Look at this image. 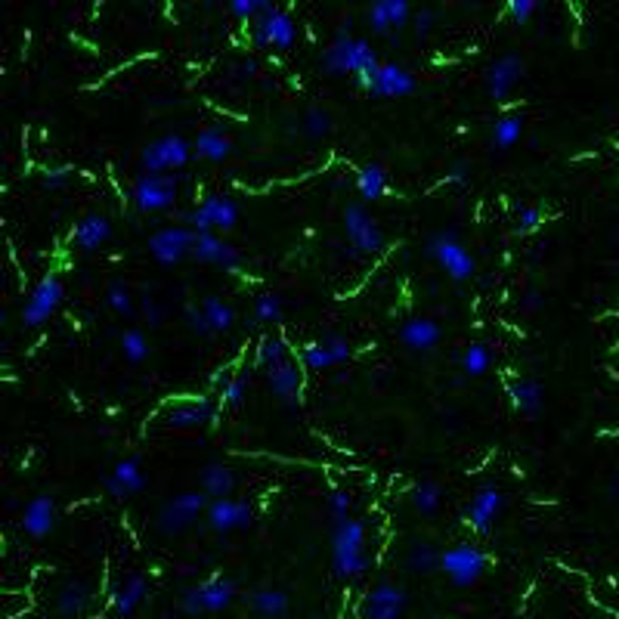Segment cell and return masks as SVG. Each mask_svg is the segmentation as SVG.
<instances>
[{"label":"cell","mask_w":619,"mask_h":619,"mask_svg":"<svg viewBox=\"0 0 619 619\" xmlns=\"http://www.w3.org/2000/svg\"><path fill=\"white\" fill-rule=\"evenodd\" d=\"M378 69H381V60L371 50V44L350 35V19H344L335 41L322 53V71H329V75H354L356 87H362L369 94Z\"/></svg>","instance_id":"1"},{"label":"cell","mask_w":619,"mask_h":619,"mask_svg":"<svg viewBox=\"0 0 619 619\" xmlns=\"http://www.w3.org/2000/svg\"><path fill=\"white\" fill-rule=\"evenodd\" d=\"M366 526L362 520H338L331 524V573L338 579H360L369 570V558L362 551Z\"/></svg>","instance_id":"2"},{"label":"cell","mask_w":619,"mask_h":619,"mask_svg":"<svg viewBox=\"0 0 619 619\" xmlns=\"http://www.w3.org/2000/svg\"><path fill=\"white\" fill-rule=\"evenodd\" d=\"M425 251L431 254L436 264L446 270V276L455 279V282H465V279H471L474 273H477V260H474V254L461 245V239H459V232H455V230L431 232V236H428Z\"/></svg>","instance_id":"3"},{"label":"cell","mask_w":619,"mask_h":619,"mask_svg":"<svg viewBox=\"0 0 619 619\" xmlns=\"http://www.w3.org/2000/svg\"><path fill=\"white\" fill-rule=\"evenodd\" d=\"M180 180L177 174H149L140 171L130 183V195H134V205L140 208L143 214H155V211H167L174 208L180 192Z\"/></svg>","instance_id":"4"},{"label":"cell","mask_w":619,"mask_h":619,"mask_svg":"<svg viewBox=\"0 0 619 619\" xmlns=\"http://www.w3.org/2000/svg\"><path fill=\"white\" fill-rule=\"evenodd\" d=\"M180 220L189 226L192 232H214V230H232L239 220V205L224 192H211L205 195L201 205H195L192 211H183Z\"/></svg>","instance_id":"5"},{"label":"cell","mask_w":619,"mask_h":619,"mask_svg":"<svg viewBox=\"0 0 619 619\" xmlns=\"http://www.w3.org/2000/svg\"><path fill=\"white\" fill-rule=\"evenodd\" d=\"M344 232H347V245L354 257H371V254H378L384 248L381 226L360 201L344 208Z\"/></svg>","instance_id":"6"},{"label":"cell","mask_w":619,"mask_h":619,"mask_svg":"<svg viewBox=\"0 0 619 619\" xmlns=\"http://www.w3.org/2000/svg\"><path fill=\"white\" fill-rule=\"evenodd\" d=\"M251 44L254 47H276V50H289L295 44L297 25L291 19V12L279 10L273 4H264V10L257 12L251 25Z\"/></svg>","instance_id":"7"},{"label":"cell","mask_w":619,"mask_h":619,"mask_svg":"<svg viewBox=\"0 0 619 619\" xmlns=\"http://www.w3.org/2000/svg\"><path fill=\"white\" fill-rule=\"evenodd\" d=\"M208 505H211V499H208L201 490L180 493V495L167 499L165 505L159 508V517H155V524H159V530L165 533V536H177V533L189 530V526L199 520L201 511H208Z\"/></svg>","instance_id":"8"},{"label":"cell","mask_w":619,"mask_h":619,"mask_svg":"<svg viewBox=\"0 0 619 619\" xmlns=\"http://www.w3.org/2000/svg\"><path fill=\"white\" fill-rule=\"evenodd\" d=\"M232 598H236V582L226 576H214L208 582H199L192 589L183 591L180 598V607L183 614L189 616H199V614H217V610L230 607Z\"/></svg>","instance_id":"9"},{"label":"cell","mask_w":619,"mask_h":619,"mask_svg":"<svg viewBox=\"0 0 619 619\" xmlns=\"http://www.w3.org/2000/svg\"><path fill=\"white\" fill-rule=\"evenodd\" d=\"M486 564H490V558H486V551H480L477 545L455 542L452 549L443 551L440 570L446 573L459 589H468V585H474L480 576H484Z\"/></svg>","instance_id":"10"},{"label":"cell","mask_w":619,"mask_h":619,"mask_svg":"<svg viewBox=\"0 0 619 619\" xmlns=\"http://www.w3.org/2000/svg\"><path fill=\"white\" fill-rule=\"evenodd\" d=\"M192 152H195V149L189 146L183 136L167 134V136L152 140L146 149H143L140 165H143V171H149V174H167V171H177V167H183L186 161L192 159Z\"/></svg>","instance_id":"11"},{"label":"cell","mask_w":619,"mask_h":619,"mask_svg":"<svg viewBox=\"0 0 619 619\" xmlns=\"http://www.w3.org/2000/svg\"><path fill=\"white\" fill-rule=\"evenodd\" d=\"M62 297H65V291H62L60 276H56V273H47V276H44L41 282L31 289V297L25 301V307H22L25 329H41V325H47L50 316L60 310Z\"/></svg>","instance_id":"12"},{"label":"cell","mask_w":619,"mask_h":619,"mask_svg":"<svg viewBox=\"0 0 619 619\" xmlns=\"http://www.w3.org/2000/svg\"><path fill=\"white\" fill-rule=\"evenodd\" d=\"M195 236L189 226H161L159 232L149 236V254H152L159 264L171 266L177 260H183L186 254H192V245H195Z\"/></svg>","instance_id":"13"},{"label":"cell","mask_w":619,"mask_h":619,"mask_svg":"<svg viewBox=\"0 0 619 619\" xmlns=\"http://www.w3.org/2000/svg\"><path fill=\"white\" fill-rule=\"evenodd\" d=\"M524 75H526V62L517 53H505L486 65V90H490L495 102H501L511 96V90L517 87Z\"/></svg>","instance_id":"14"},{"label":"cell","mask_w":619,"mask_h":619,"mask_svg":"<svg viewBox=\"0 0 619 619\" xmlns=\"http://www.w3.org/2000/svg\"><path fill=\"white\" fill-rule=\"evenodd\" d=\"M501 490L495 484H484L477 486V493L471 495V505L465 511V524L471 526L474 533L480 536H490L493 533V524H495V514L501 511Z\"/></svg>","instance_id":"15"},{"label":"cell","mask_w":619,"mask_h":619,"mask_svg":"<svg viewBox=\"0 0 619 619\" xmlns=\"http://www.w3.org/2000/svg\"><path fill=\"white\" fill-rule=\"evenodd\" d=\"M406 589L394 582H381L366 595L362 601V619H400V614L406 610Z\"/></svg>","instance_id":"16"},{"label":"cell","mask_w":619,"mask_h":619,"mask_svg":"<svg viewBox=\"0 0 619 619\" xmlns=\"http://www.w3.org/2000/svg\"><path fill=\"white\" fill-rule=\"evenodd\" d=\"M266 387L273 390L279 403L285 406H301V394H304V371L297 369L295 360H285L279 366L266 369Z\"/></svg>","instance_id":"17"},{"label":"cell","mask_w":619,"mask_h":619,"mask_svg":"<svg viewBox=\"0 0 619 619\" xmlns=\"http://www.w3.org/2000/svg\"><path fill=\"white\" fill-rule=\"evenodd\" d=\"M366 16L378 35H387L390 41H400V31L409 25L412 10H409L406 0H378V4L369 6Z\"/></svg>","instance_id":"18"},{"label":"cell","mask_w":619,"mask_h":619,"mask_svg":"<svg viewBox=\"0 0 619 619\" xmlns=\"http://www.w3.org/2000/svg\"><path fill=\"white\" fill-rule=\"evenodd\" d=\"M415 87H419V81H415V75L406 69V65L381 62V69H378L369 94L371 96H384V100H400V96L415 94Z\"/></svg>","instance_id":"19"},{"label":"cell","mask_w":619,"mask_h":619,"mask_svg":"<svg viewBox=\"0 0 619 619\" xmlns=\"http://www.w3.org/2000/svg\"><path fill=\"white\" fill-rule=\"evenodd\" d=\"M205 514H208L211 530H217V533L245 530V526H251V520H254L251 505L242 499H214Z\"/></svg>","instance_id":"20"},{"label":"cell","mask_w":619,"mask_h":619,"mask_svg":"<svg viewBox=\"0 0 619 619\" xmlns=\"http://www.w3.org/2000/svg\"><path fill=\"white\" fill-rule=\"evenodd\" d=\"M192 257L201 260V264H217V266H224V270H239V266H242L239 248L224 242V239L214 236V232H199V236H195Z\"/></svg>","instance_id":"21"},{"label":"cell","mask_w":619,"mask_h":619,"mask_svg":"<svg viewBox=\"0 0 619 619\" xmlns=\"http://www.w3.org/2000/svg\"><path fill=\"white\" fill-rule=\"evenodd\" d=\"M440 338H443V329L431 316H412V319H406L400 329V341L406 344L412 354H431L436 344H440Z\"/></svg>","instance_id":"22"},{"label":"cell","mask_w":619,"mask_h":619,"mask_svg":"<svg viewBox=\"0 0 619 619\" xmlns=\"http://www.w3.org/2000/svg\"><path fill=\"white\" fill-rule=\"evenodd\" d=\"M19 524H22V530L29 533V536H35V539L47 536V533L56 526V501H53V495H47V493L35 495V499L22 508V520H19Z\"/></svg>","instance_id":"23"},{"label":"cell","mask_w":619,"mask_h":619,"mask_svg":"<svg viewBox=\"0 0 619 619\" xmlns=\"http://www.w3.org/2000/svg\"><path fill=\"white\" fill-rule=\"evenodd\" d=\"M106 490L115 499H130V495L146 490V474L140 468V459H121L115 471L106 477Z\"/></svg>","instance_id":"24"},{"label":"cell","mask_w":619,"mask_h":619,"mask_svg":"<svg viewBox=\"0 0 619 619\" xmlns=\"http://www.w3.org/2000/svg\"><path fill=\"white\" fill-rule=\"evenodd\" d=\"M167 428H177V431H186V428H205L217 421V409L208 400H189V403H177V406L167 409L165 415Z\"/></svg>","instance_id":"25"},{"label":"cell","mask_w":619,"mask_h":619,"mask_svg":"<svg viewBox=\"0 0 619 619\" xmlns=\"http://www.w3.org/2000/svg\"><path fill=\"white\" fill-rule=\"evenodd\" d=\"M109 236H112V224H109L106 214H87V217L77 220L75 232H71V239L81 251H96L102 242H109Z\"/></svg>","instance_id":"26"},{"label":"cell","mask_w":619,"mask_h":619,"mask_svg":"<svg viewBox=\"0 0 619 619\" xmlns=\"http://www.w3.org/2000/svg\"><path fill=\"white\" fill-rule=\"evenodd\" d=\"M201 493L208 495V499H230L232 490H236V474H232L230 465H224V461H211V465L201 468Z\"/></svg>","instance_id":"27"},{"label":"cell","mask_w":619,"mask_h":619,"mask_svg":"<svg viewBox=\"0 0 619 619\" xmlns=\"http://www.w3.org/2000/svg\"><path fill=\"white\" fill-rule=\"evenodd\" d=\"M192 149H195V155L205 161H224V159H230V152H232V140L224 134V130L205 127V130H199Z\"/></svg>","instance_id":"28"},{"label":"cell","mask_w":619,"mask_h":619,"mask_svg":"<svg viewBox=\"0 0 619 619\" xmlns=\"http://www.w3.org/2000/svg\"><path fill=\"white\" fill-rule=\"evenodd\" d=\"M90 604V589L84 582H77V579H71V582H65L60 591H56V614L60 616H81L84 610H87Z\"/></svg>","instance_id":"29"},{"label":"cell","mask_w":619,"mask_h":619,"mask_svg":"<svg viewBox=\"0 0 619 619\" xmlns=\"http://www.w3.org/2000/svg\"><path fill=\"white\" fill-rule=\"evenodd\" d=\"M248 601H251L254 614H260L264 619H282L291 607L289 595H285L282 589H257V591H251Z\"/></svg>","instance_id":"30"},{"label":"cell","mask_w":619,"mask_h":619,"mask_svg":"<svg viewBox=\"0 0 619 619\" xmlns=\"http://www.w3.org/2000/svg\"><path fill=\"white\" fill-rule=\"evenodd\" d=\"M542 384L536 378H520V381L511 384V403L520 415H536L542 409Z\"/></svg>","instance_id":"31"},{"label":"cell","mask_w":619,"mask_h":619,"mask_svg":"<svg viewBox=\"0 0 619 619\" xmlns=\"http://www.w3.org/2000/svg\"><path fill=\"white\" fill-rule=\"evenodd\" d=\"M356 192H360L362 201H375L381 199L384 192H387V171H384L381 165H362L360 171H356Z\"/></svg>","instance_id":"32"},{"label":"cell","mask_w":619,"mask_h":619,"mask_svg":"<svg viewBox=\"0 0 619 619\" xmlns=\"http://www.w3.org/2000/svg\"><path fill=\"white\" fill-rule=\"evenodd\" d=\"M149 595V582L143 576H130L127 582L115 591V614L121 619H127L136 607L143 604V598Z\"/></svg>","instance_id":"33"},{"label":"cell","mask_w":619,"mask_h":619,"mask_svg":"<svg viewBox=\"0 0 619 619\" xmlns=\"http://www.w3.org/2000/svg\"><path fill=\"white\" fill-rule=\"evenodd\" d=\"M524 136V118L520 115H501V118H495L493 124V134H490V146L495 149V152H505V149H511L514 143Z\"/></svg>","instance_id":"34"},{"label":"cell","mask_w":619,"mask_h":619,"mask_svg":"<svg viewBox=\"0 0 619 619\" xmlns=\"http://www.w3.org/2000/svg\"><path fill=\"white\" fill-rule=\"evenodd\" d=\"M440 560H443V551H436V545L428 542V539H415V542L409 545L406 566L412 573H434V570H440Z\"/></svg>","instance_id":"35"},{"label":"cell","mask_w":619,"mask_h":619,"mask_svg":"<svg viewBox=\"0 0 619 619\" xmlns=\"http://www.w3.org/2000/svg\"><path fill=\"white\" fill-rule=\"evenodd\" d=\"M409 499H412L415 514H421V517H434V514L440 511L443 486L436 484V480H421V484L415 486Z\"/></svg>","instance_id":"36"},{"label":"cell","mask_w":619,"mask_h":619,"mask_svg":"<svg viewBox=\"0 0 619 619\" xmlns=\"http://www.w3.org/2000/svg\"><path fill=\"white\" fill-rule=\"evenodd\" d=\"M285 360H291L289 356V344H285V338H279V335H264L257 341V366L260 369H273V366H279V362H285Z\"/></svg>","instance_id":"37"},{"label":"cell","mask_w":619,"mask_h":619,"mask_svg":"<svg viewBox=\"0 0 619 619\" xmlns=\"http://www.w3.org/2000/svg\"><path fill=\"white\" fill-rule=\"evenodd\" d=\"M201 310H205V316H208V322H211L214 331H230L232 322H236V313H232V307L220 301L217 295L201 297Z\"/></svg>","instance_id":"38"},{"label":"cell","mask_w":619,"mask_h":619,"mask_svg":"<svg viewBox=\"0 0 619 619\" xmlns=\"http://www.w3.org/2000/svg\"><path fill=\"white\" fill-rule=\"evenodd\" d=\"M490 362H493V354L484 341L468 344L465 354H461V369H465V375H471V378L484 375V371L490 369Z\"/></svg>","instance_id":"39"},{"label":"cell","mask_w":619,"mask_h":619,"mask_svg":"<svg viewBox=\"0 0 619 619\" xmlns=\"http://www.w3.org/2000/svg\"><path fill=\"white\" fill-rule=\"evenodd\" d=\"M248 384H251V371H248V369L236 371V375L230 378V384H226V387L220 390V403H224L226 409H239V406L245 403Z\"/></svg>","instance_id":"40"},{"label":"cell","mask_w":619,"mask_h":619,"mask_svg":"<svg viewBox=\"0 0 619 619\" xmlns=\"http://www.w3.org/2000/svg\"><path fill=\"white\" fill-rule=\"evenodd\" d=\"M282 297L273 295V291L257 295V301H254V322H282Z\"/></svg>","instance_id":"41"},{"label":"cell","mask_w":619,"mask_h":619,"mask_svg":"<svg viewBox=\"0 0 619 619\" xmlns=\"http://www.w3.org/2000/svg\"><path fill=\"white\" fill-rule=\"evenodd\" d=\"M121 354L127 362H143L149 356V341L140 329H127L121 335Z\"/></svg>","instance_id":"42"},{"label":"cell","mask_w":619,"mask_h":619,"mask_svg":"<svg viewBox=\"0 0 619 619\" xmlns=\"http://www.w3.org/2000/svg\"><path fill=\"white\" fill-rule=\"evenodd\" d=\"M301 124H304V134H307L310 140H322V136L331 134V115L319 106H310L307 112H304Z\"/></svg>","instance_id":"43"},{"label":"cell","mask_w":619,"mask_h":619,"mask_svg":"<svg viewBox=\"0 0 619 619\" xmlns=\"http://www.w3.org/2000/svg\"><path fill=\"white\" fill-rule=\"evenodd\" d=\"M301 362L313 371H325L335 366V360H331V354L322 347V341H307L301 347Z\"/></svg>","instance_id":"44"},{"label":"cell","mask_w":619,"mask_h":619,"mask_svg":"<svg viewBox=\"0 0 619 619\" xmlns=\"http://www.w3.org/2000/svg\"><path fill=\"white\" fill-rule=\"evenodd\" d=\"M322 347L331 354V360H335V366H341V362H347L350 356H354V347H350V341L344 335H338V331H325L322 338Z\"/></svg>","instance_id":"45"},{"label":"cell","mask_w":619,"mask_h":619,"mask_svg":"<svg viewBox=\"0 0 619 619\" xmlns=\"http://www.w3.org/2000/svg\"><path fill=\"white\" fill-rule=\"evenodd\" d=\"M106 301H109V307L124 313V316L134 310V304H130V289H127V282H121V279H112V282H109Z\"/></svg>","instance_id":"46"},{"label":"cell","mask_w":619,"mask_h":619,"mask_svg":"<svg viewBox=\"0 0 619 619\" xmlns=\"http://www.w3.org/2000/svg\"><path fill=\"white\" fill-rule=\"evenodd\" d=\"M183 319H186L189 331H195V335H201V338L214 335V329H211V322H208V316H205V310H201V304H186Z\"/></svg>","instance_id":"47"},{"label":"cell","mask_w":619,"mask_h":619,"mask_svg":"<svg viewBox=\"0 0 619 619\" xmlns=\"http://www.w3.org/2000/svg\"><path fill=\"white\" fill-rule=\"evenodd\" d=\"M542 211L536 205H517V232L526 236V232H536L542 226Z\"/></svg>","instance_id":"48"},{"label":"cell","mask_w":619,"mask_h":619,"mask_svg":"<svg viewBox=\"0 0 619 619\" xmlns=\"http://www.w3.org/2000/svg\"><path fill=\"white\" fill-rule=\"evenodd\" d=\"M350 505H354V499H350L347 490H331V493H329V514H331V524H338V520H347V517H350Z\"/></svg>","instance_id":"49"},{"label":"cell","mask_w":619,"mask_h":619,"mask_svg":"<svg viewBox=\"0 0 619 619\" xmlns=\"http://www.w3.org/2000/svg\"><path fill=\"white\" fill-rule=\"evenodd\" d=\"M264 4L266 0H232L230 4V12L236 19H242L245 25H251L254 19H257V12L264 10Z\"/></svg>","instance_id":"50"},{"label":"cell","mask_w":619,"mask_h":619,"mask_svg":"<svg viewBox=\"0 0 619 619\" xmlns=\"http://www.w3.org/2000/svg\"><path fill=\"white\" fill-rule=\"evenodd\" d=\"M71 174H75V167L71 165H60V167H47V171L41 174V183L47 189H60L71 180Z\"/></svg>","instance_id":"51"},{"label":"cell","mask_w":619,"mask_h":619,"mask_svg":"<svg viewBox=\"0 0 619 619\" xmlns=\"http://www.w3.org/2000/svg\"><path fill=\"white\" fill-rule=\"evenodd\" d=\"M533 12H536V4H533V0H511V4H508V16L517 25H526V19H530Z\"/></svg>","instance_id":"52"},{"label":"cell","mask_w":619,"mask_h":619,"mask_svg":"<svg viewBox=\"0 0 619 619\" xmlns=\"http://www.w3.org/2000/svg\"><path fill=\"white\" fill-rule=\"evenodd\" d=\"M446 180L452 186H465L468 180H471V161H465V159L452 161V167L446 171Z\"/></svg>","instance_id":"53"},{"label":"cell","mask_w":619,"mask_h":619,"mask_svg":"<svg viewBox=\"0 0 619 619\" xmlns=\"http://www.w3.org/2000/svg\"><path fill=\"white\" fill-rule=\"evenodd\" d=\"M434 19H436V12H434V10H419V12H415V16H412V22H415V35L425 37L428 31H431Z\"/></svg>","instance_id":"54"},{"label":"cell","mask_w":619,"mask_h":619,"mask_svg":"<svg viewBox=\"0 0 619 619\" xmlns=\"http://www.w3.org/2000/svg\"><path fill=\"white\" fill-rule=\"evenodd\" d=\"M143 313H146V319H149V325H159L161 319H165V310L155 304V297H143Z\"/></svg>","instance_id":"55"},{"label":"cell","mask_w":619,"mask_h":619,"mask_svg":"<svg viewBox=\"0 0 619 619\" xmlns=\"http://www.w3.org/2000/svg\"><path fill=\"white\" fill-rule=\"evenodd\" d=\"M539 304H542V295H539L536 289L526 291V301H524V310H539Z\"/></svg>","instance_id":"56"},{"label":"cell","mask_w":619,"mask_h":619,"mask_svg":"<svg viewBox=\"0 0 619 619\" xmlns=\"http://www.w3.org/2000/svg\"><path fill=\"white\" fill-rule=\"evenodd\" d=\"M607 495H610V499H614L616 505H619V474H614V477H610V484H607Z\"/></svg>","instance_id":"57"},{"label":"cell","mask_w":619,"mask_h":619,"mask_svg":"<svg viewBox=\"0 0 619 619\" xmlns=\"http://www.w3.org/2000/svg\"><path fill=\"white\" fill-rule=\"evenodd\" d=\"M242 71H245V75H254V71H257V62H254V60H245V62H242Z\"/></svg>","instance_id":"58"}]
</instances>
